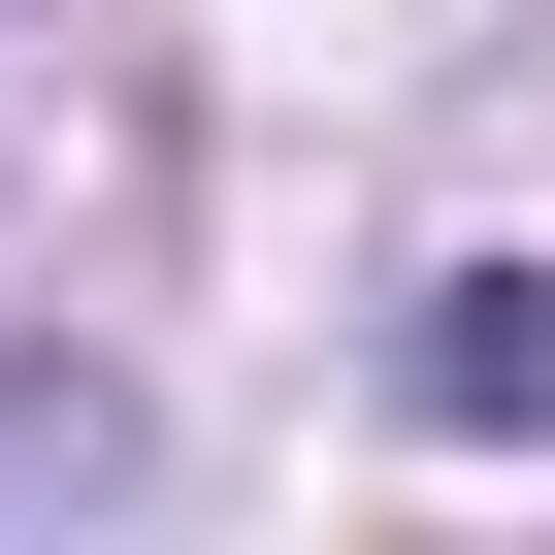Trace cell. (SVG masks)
<instances>
[{"mask_svg": "<svg viewBox=\"0 0 555 555\" xmlns=\"http://www.w3.org/2000/svg\"><path fill=\"white\" fill-rule=\"evenodd\" d=\"M131 490V392H66V360H0V522H99Z\"/></svg>", "mask_w": 555, "mask_h": 555, "instance_id": "2", "label": "cell"}, {"mask_svg": "<svg viewBox=\"0 0 555 555\" xmlns=\"http://www.w3.org/2000/svg\"><path fill=\"white\" fill-rule=\"evenodd\" d=\"M425 425H555V261H457L425 295Z\"/></svg>", "mask_w": 555, "mask_h": 555, "instance_id": "1", "label": "cell"}]
</instances>
